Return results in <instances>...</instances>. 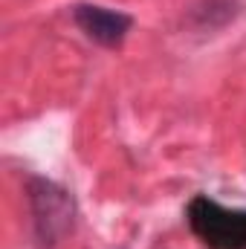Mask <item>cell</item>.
Listing matches in <instances>:
<instances>
[{
	"label": "cell",
	"instance_id": "2",
	"mask_svg": "<svg viewBox=\"0 0 246 249\" xmlns=\"http://www.w3.org/2000/svg\"><path fill=\"white\" fill-rule=\"evenodd\" d=\"M29 206L35 220V238L41 247H55L67 232H72L75 206L70 191L50 180H29Z\"/></svg>",
	"mask_w": 246,
	"mask_h": 249
},
{
	"label": "cell",
	"instance_id": "1",
	"mask_svg": "<svg viewBox=\"0 0 246 249\" xmlns=\"http://www.w3.org/2000/svg\"><path fill=\"white\" fill-rule=\"evenodd\" d=\"M185 220L209 249H246V209H229L197 194L185 209Z\"/></svg>",
	"mask_w": 246,
	"mask_h": 249
},
{
	"label": "cell",
	"instance_id": "3",
	"mask_svg": "<svg viewBox=\"0 0 246 249\" xmlns=\"http://www.w3.org/2000/svg\"><path fill=\"white\" fill-rule=\"evenodd\" d=\"M72 20L90 41H96L99 47H107V50L122 47V41L127 38V32L133 26V18L127 12L96 6V3H75Z\"/></svg>",
	"mask_w": 246,
	"mask_h": 249
}]
</instances>
